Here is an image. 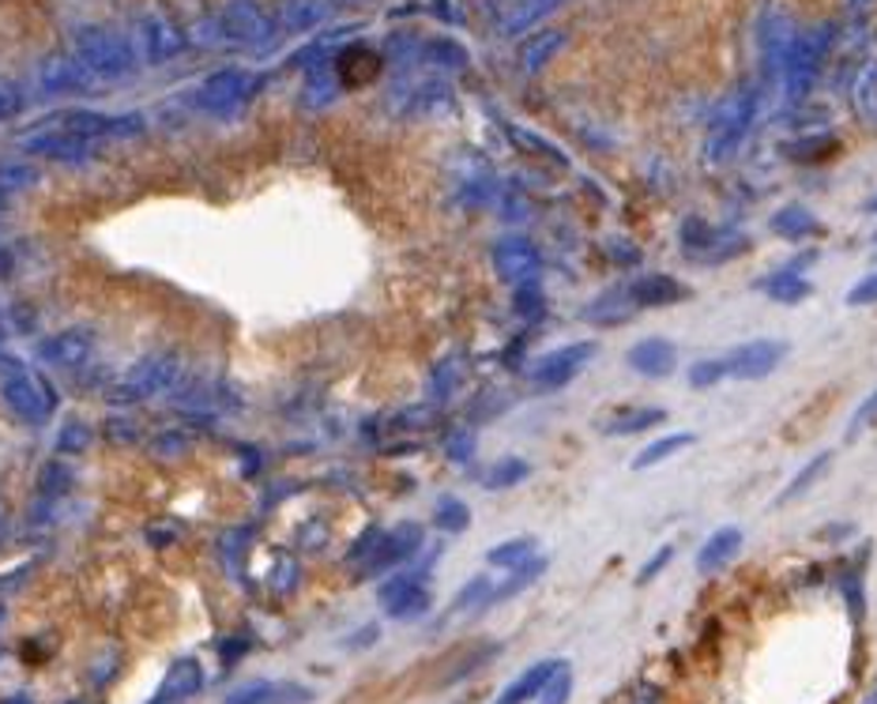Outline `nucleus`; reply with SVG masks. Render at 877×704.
Segmentation results:
<instances>
[{"label": "nucleus", "mask_w": 877, "mask_h": 704, "mask_svg": "<svg viewBox=\"0 0 877 704\" xmlns=\"http://www.w3.org/2000/svg\"><path fill=\"white\" fill-rule=\"evenodd\" d=\"M595 354V343L592 339H581V343H569V347H558V351L542 354L539 362L531 366V388L535 392H558V388H565L573 377H581V369L592 362Z\"/></svg>", "instance_id": "nucleus-4"}, {"label": "nucleus", "mask_w": 877, "mask_h": 704, "mask_svg": "<svg viewBox=\"0 0 877 704\" xmlns=\"http://www.w3.org/2000/svg\"><path fill=\"white\" fill-rule=\"evenodd\" d=\"M0 275H12V249L0 245Z\"/></svg>", "instance_id": "nucleus-53"}, {"label": "nucleus", "mask_w": 877, "mask_h": 704, "mask_svg": "<svg viewBox=\"0 0 877 704\" xmlns=\"http://www.w3.org/2000/svg\"><path fill=\"white\" fill-rule=\"evenodd\" d=\"M433 528L445 531V536H464L467 528H471V508L467 502H459V497H437V505H433Z\"/></svg>", "instance_id": "nucleus-26"}, {"label": "nucleus", "mask_w": 877, "mask_h": 704, "mask_svg": "<svg viewBox=\"0 0 877 704\" xmlns=\"http://www.w3.org/2000/svg\"><path fill=\"white\" fill-rule=\"evenodd\" d=\"M313 690L297 682H245L226 693L223 704H309Z\"/></svg>", "instance_id": "nucleus-13"}, {"label": "nucleus", "mask_w": 877, "mask_h": 704, "mask_svg": "<svg viewBox=\"0 0 877 704\" xmlns=\"http://www.w3.org/2000/svg\"><path fill=\"white\" fill-rule=\"evenodd\" d=\"M863 208H866V211H870V215H877V197H870V200H866V203H863Z\"/></svg>", "instance_id": "nucleus-55"}, {"label": "nucleus", "mask_w": 877, "mask_h": 704, "mask_svg": "<svg viewBox=\"0 0 877 704\" xmlns=\"http://www.w3.org/2000/svg\"><path fill=\"white\" fill-rule=\"evenodd\" d=\"M689 445H693V434H667V437L652 441V445H644L641 456L633 460V471H648V468H655V464L670 460V456L682 453V448H689Z\"/></svg>", "instance_id": "nucleus-29"}, {"label": "nucleus", "mask_w": 877, "mask_h": 704, "mask_svg": "<svg viewBox=\"0 0 877 704\" xmlns=\"http://www.w3.org/2000/svg\"><path fill=\"white\" fill-rule=\"evenodd\" d=\"M38 181V174H34L31 166H0V192H20V189H31V185Z\"/></svg>", "instance_id": "nucleus-41"}, {"label": "nucleus", "mask_w": 877, "mask_h": 704, "mask_svg": "<svg viewBox=\"0 0 877 704\" xmlns=\"http://www.w3.org/2000/svg\"><path fill=\"white\" fill-rule=\"evenodd\" d=\"M682 249L686 257L701 260V265H727V260L742 257L749 249V237L738 231H720V226L704 223V219H686Z\"/></svg>", "instance_id": "nucleus-3"}, {"label": "nucleus", "mask_w": 877, "mask_h": 704, "mask_svg": "<svg viewBox=\"0 0 877 704\" xmlns=\"http://www.w3.org/2000/svg\"><path fill=\"white\" fill-rule=\"evenodd\" d=\"M874 242H877V237H874Z\"/></svg>", "instance_id": "nucleus-61"}, {"label": "nucleus", "mask_w": 877, "mask_h": 704, "mask_svg": "<svg viewBox=\"0 0 877 704\" xmlns=\"http://www.w3.org/2000/svg\"><path fill=\"white\" fill-rule=\"evenodd\" d=\"M226 31H230V38L253 42V38H260V31H264V15L253 4H234L226 12Z\"/></svg>", "instance_id": "nucleus-32"}, {"label": "nucleus", "mask_w": 877, "mask_h": 704, "mask_svg": "<svg viewBox=\"0 0 877 704\" xmlns=\"http://www.w3.org/2000/svg\"><path fill=\"white\" fill-rule=\"evenodd\" d=\"M840 588H844V599H847V607H851V618H855V622H863V610H866L863 573H847L844 580H840Z\"/></svg>", "instance_id": "nucleus-42"}, {"label": "nucleus", "mask_w": 877, "mask_h": 704, "mask_svg": "<svg viewBox=\"0 0 877 704\" xmlns=\"http://www.w3.org/2000/svg\"><path fill=\"white\" fill-rule=\"evenodd\" d=\"M38 490L46 497H57V502H61V494L72 490V471H68L65 464H46V468H42V479H38Z\"/></svg>", "instance_id": "nucleus-37"}, {"label": "nucleus", "mask_w": 877, "mask_h": 704, "mask_svg": "<svg viewBox=\"0 0 877 704\" xmlns=\"http://www.w3.org/2000/svg\"><path fill=\"white\" fill-rule=\"evenodd\" d=\"M336 72H339V80H343L347 87H358V83H370L373 75L381 72V57L373 54L370 46H351L343 57H339Z\"/></svg>", "instance_id": "nucleus-20"}, {"label": "nucleus", "mask_w": 877, "mask_h": 704, "mask_svg": "<svg viewBox=\"0 0 877 704\" xmlns=\"http://www.w3.org/2000/svg\"><path fill=\"white\" fill-rule=\"evenodd\" d=\"M237 656H245V641H230V644H223V664H226V667L234 664Z\"/></svg>", "instance_id": "nucleus-51"}, {"label": "nucleus", "mask_w": 877, "mask_h": 704, "mask_svg": "<svg viewBox=\"0 0 877 704\" xmlns=\"http://www.w3.org/2000/svg\"><path fill=\"white\" fill-rule=\"evenodd\" d=\"M271 591H279V596H291V591L297 588V580H302V565L294 562V558H279L276 565H271Z\"/></svg>", "instance_id": "nucleus-36"}, {"label": "nucleus", "mask_w": 877, "mask_h": 704, "mask_svg": "<svg viewBox=\"0 0 877 704\" xmlns=\"http://www.w3.org/2000/svg\"><path fill=\"white\" fill-rule=\"evenodd\" d=\"M27 151L49 159V163H83V159L91 155L87 140H83V136H75V132L34 136V140H27Z\"/></svg>", "instance_id": "nucleus-17"}, {"label": "nucleus", "mask_w": 877, "mask_h": 704, "mask_svg": "<svg viewBox=\"0 0 877 704\" xmlns=\"http://www.w3.org/2000/svg\"><path fill=\"white\" fill-rule=\"evenodd\" d=\"M783 354H787V343L780 339H753V343H742L723 359L727 366V377L735 380H764L769 373L780 369Z\"/></svg>", "instance_id": "nucleus-7"}, {"label": "nucleus", "mask_w": 877, "mask_h": 704, "mask_svg": "<svg viewBox=\"0 0 877 704\" xmlns=\"http://www.w3.org/2000/svg\"><path fill=\"white\" fill-rule=\"evenodd\" d=\"M542 268V257L524 234H505L498 245H493V271H498L501 283L508 286H521L531 283Z\"/></svg>", "instance_id": "nucleus-6"}, {"label": "nucleus", "mask_w": 877, "mask_h": 704, "mask_svg": "<svg viewBox=\"0 0 877 704\" xmlns=\"http://www.w3.org/2000/svg\"><path fill=\"white\" fill-rule=\"evenodd\" d=\"M727 377V366H723V359H701L689 366V385L693 388H712L720 385V380Z\"/></svg>", "instance_id": "nucleus-39"}, {"label": "nucleus", "mask_w": 877, "mask_h": 704, "mask_svg": "<svg viewBox=\"0 0 877 704\" xmlns=\"http://www.w3.org/2000/svg\"><path fill=\"white\" fill-rule=\"evenodd\" d=\"M629 366L641 373V377L663 380V377H670V373H675L678 351H675V343H670V339H659V336L641 339V343L629 351Z\"/></svg>", "instance_id": "nucleus-14"}, {"label": "nucleus", "mask_w": 877, "mask_h": 704, "mask_svg": "<svg viewBox=\"0 0 877 704\" xmlns=\"http://www.w3.org/2000/svg\"><path fill=\"white\" fill-rule=\"evenodd\" d=\"M874 422H877V392L866 396V400L858 403V411L851 414V422L844 430V441H847V445H851V441H858V434H863V430H870Z\"/></svg>", "instance_id": "nucleus-40"}, {"label": "nucleus", "mask_w": 877, "mask_h": 704, "mask_svg": "<svg viewBox=\"0 0 877 704\" xmlns=\"http://www.w3.org/2000/svg\"><path fill=\"white\" fill-rule=\"evenodd\" d=\"M445 453H448V460H453V464H467L475 456V434H471V430H453V434H448Z\"/></svg>", "instance_id": "nucleus-43"}, {"label": "nucleus", "mask_w": 877, "mask_h": 704, "mask_svg": "<svg viewBox=\"0 0 877 704\" xmlns=\"http://www.w3.org/2000/svg\"><path fill=\"white\" fill-rule=\"evenodd\" d=\"M625 298L633 309H659V305H678L689 298V286L675 275H641L625 286Z\"/></svg>", "instance_id": "nucleus-11"}, {"label": "nucleus", "mask_w": 877, "mask_h": 704, "mask_svg": "<svg viewBox=\"0 0 877 704\" xmlns=\"http://www.w3.org/2000/svg\"><path fill=\"white\" fill-rule=\"evenodd\" d=\"M610 257H615V265H621V268L641 265V249H636V245H629V242H615V245H610Z\"/></svg>", "instance_id": "nucleus-50"}, {"label": "nucleus", "mask_w": 877, "mask_h": 704, "mask_svg": "<svg viewBox=\"0 0 877 704\" xmlns=\"http://www.w3.org/2000/svg\"><path fill=\"white\" fill-rule=\"evenodd\" d=\"M91 354H95V332H87V328H61L38 343V359L61 373L83 369Z\"/></svg>", "instance_id": "nucleus-8"}, {"label": "nucleus", "mask_w": 877, "mask_h": 704, "mask_svg": "<svg viewBox=\"0 0 877 704\" xmlns=\"http://www.w3.org/2000/svg\"><path fill=\"white\" fill-rule=\"evenodd\" d=\"M425 531L422 524H399L391 531L381 528H365L362 536L354 539V547L347 550V562L354 565L358 576H381L399 570L404 562H411L422 550Z\"/></svg>", "instance_id": "nucleus-1"}, {"label": "nucleus", "mask_w": 877, "mask_h": 704, "mask_svg": "<svg viewBox=\"0 0 877 704\" xmlns=\"http://www.w3.org/2000/svg\"><path fill=\"white\" fill-rule=\"evenodd\" d=\"M0 704H31L27 697H8V701H0Z\"/></svg>", "instance_id": "nucleus-57"}, {"label": "nucleus", "mask_w": 877, "mask_h": 704, "mask_svg": "<svg viewBox=\"0 0 877 704\" xmlns=\"http://www.w3.org/2000/svg\"><path fill=\"white\" fill-rule=\"evenodd\" d=\"M829 468H832V453H817L814 460L806 464V468L798 471L795 479H791L787 486L780 490V494H776V505H795L803 494H810V486H817V482L825 479V471H829Z\"/></svg>", "instance_id": "nucleus-21"}, {"label": "nucleus", "mask_w": 877, "mask_h": 704, "mask_svg": "<svg viewBox=\"0 0 877 704\" xmlns=\"http://www.w3.org/2000/svg\"><path fill=\"white\" fill-rule=\"evenodd\" d=\"M569 697H573V671H569V664H565L547 685H542V693L535 697V704H569Z\"/></svg>", "instance_id": "nucleus-38"}, {"label": "nucleus", "mask_w": 877, "mask_h": 704, "mask_svg": "<svg viewBox=\"0 0 877 704\" xmlns=\"http://www.w3.org/2000/svg\"><path fill=\"white\" fill-rule=\"evenodd\" d=\"M513 309H516V317H524V320H535L539 317L542 309H547V298H542V291H539V283H521L513 291Z\"/></svg>", "instance_id": "nucleus-35"}, {"label": "nucleus", "mask_w": 877, "mask_h": 704, "mask_svg": "<svg viewBox=\"0 0 877 704\" xmlns=\"http://www.w3.org/2000/svg\"><path fill=\"white\" fill-rule=\"evenodd\" d=\"M87 441H91L87 426H80V422H68L61 434H57V448H61V453H83V448H87Z\"/></svg>", "instance_id": "nucleus-44"}, {"label": "nucleus", "mask_w": 877, "mask_h": 704, "mask_svg": "<svg viewBox=\"0 0 877 704\" xmlns=\"http://www.w3.org/2000/svg\"><path fill=\"white\" fill-rule=\"evenodd\" d=\"M772 234L787 237V242H803V237H810L821 231V223H817L814 211H806L803 203H787V208H780L776 215L769 219Z\"/></svg>", "instance_id": "nucleus-18"}, {"label": "nucleus", "mask_w": 877, "mask_h": 704, "mask_svg": "<svg viewBox=\"0 0 877 704\" xmlns=\"http://www.w3.org/2000/svg\"><path fill=\"white\" fill-rule=\"evenodd\" d=\"M761 291L769 294L772 302L798 305V302H806V298H810V291H814V286L806 283L803 275H795V271H787V268H783V271H776V275H769V279H764V283H761Z\"/></svg>", "instance_id": "nucleus-24"}, {"label": "nucleus", "mask_w": 877, "mask_h": 704, "mask_svg": "<svg viewBox=\"0 0 877 704\" xmlns=\"http://www.w3.org/2000/svg\"><path fill=\"white\" fill-rule=\"evenodd\" d=\"M874 302H877V271H870L866 279H858V283L847 291V305H855V309L858 305H874Z\"/></svg>", "instance_id": "nucleus-45"}, {"label": "nucleus", "mask_w": 877, "mask_h": 704, "mask_svg": "<svg viewBox=\"0 0 877 704\" xmlns=\"http://www.w3.org/2000/svg\"><path fill=\"white\" fill-rule=\"evenodd\" d=\"M4 347H8V332L0 328V359H4Z\"/></svg>", "instance_id": "nucleus-56"}, {"label": "nucleus", "mask_w": 877, "mask_h": 704, "mask_svg": "<svg viewBox=\"0 0 877 704\" xmlns=\"http://www.w3.org/2000/svg\"><path fill=\"white\" fill-rule=\"evenodd\" d=\"M535 542L531 536H521V539H505V542H498V547H490L487 550V562L493 565V570H516V565H524L527 558H535Z\"/></svg>", "instance_id": "nucleus-28"}, {"label": "nucleus", "mask_w": 877, "mask_h": 704, "mask_svg": "<svg viewBox=\"0 0 877 704\" xmlns=\"http://www.w3.org/2000/svg\"><path fill=\"white\" fill-rule=\"evenodd\" d=\"M561 667H565V659H542V664H531L513 685H505V693H501L493 704H527V701H535L542 693V685H547L550 678L561 671Z\"/></svg>", "instance_id": "nucleus-15"}, {"label": "nucleus", "mask_w": 877, "mask_h": 704, "mask_svg": "<svg viewBox=\"0 0 877 704\" xmlns=\"http://www.w3.org/2000/svg\"><path fill=\"white\" fill-rule=\"evenodd\" d=\"M847 536H851V524H844V528H840V524L825 528V539H847Z\"/></svg>", "instance_id": "nucleus-54"}, {"label": "nucleus", "mask_w": 877, "mask_h": 704, "mask_svg": "<svg viewBox=\"0 0 877 704\" xmlns=\"http://www.w3.org/2000/svg\"><path fill=\"white\" fill-rule=\"evenodd\" d=\"M373 641H377V625H370V630L354 633V637L347 641V644H351V648H358V644H373Z\"/></svg>", "instance_id": "nucleus-52"}, {"label": "nucleus", "mask_w": 877, "mask_h": 704, "mask_svg": "<svg viewBox=\"0 0 877 704\" xmlns=\"http://www.w3.org/2000/svg\"><path fill=\"white\" fill-rule=\"evenodd\" d=\"M670 558H675V547H659V550H655V554H652V562L641 570V576H636V580H641V584L655 580V576H659V573L670 565Z\"/></svg>", "instance_id": "nucleus-48"}, {"label": "nucleus", "mask_w": 877, "mask_h": 704, "mask_svg": "<svg viewBox=\"0 0 877 704\" xmlns=\"http://www.w3.org/2000/svg\"><path fill=\"white\" fill-rule=\"evenodd\" d=\"M863 704H877V682H874V690H870V697H866Z\"/></svg>", "instance_id": "nucleus-58"}, {"label": "nucleus", "mask_w": 877, "mask_h": 704, "mask_svg": "<svg viewBox=\"0 0 877 704\" xmlns=\"http://www.w3.org/2000/svg\"><path fill=\"white\" fill-rule=\"evenodd\" d=\"M459 380H464V362L459 359H445L437 369H433V380H430V396L433 400H448V396L459 388Z\"/></svg>", "instance_id": "nucleus-33"}, {"label": "nucleus", "mask_w": 877, "mask_h": 704, "mask_svg": "<svg viewBox=\"0 0 877 704\" xmlns=\"http://www.w3.org/2000/svg\"><path fill=\"white\" fill-rule=\"evenodd\" d=\"M80 49H83V61H87L102 75H121V72H129V68H132L129 46H125V42L117 38V34H109V31H98V27L83 31L80 34Z\"/></svg>", "instance_id": "nucleus-10"}, {"label": "nucleus", "mask_w": 877, "mask_h": 704, "mask_svg": "<svg viewBox=\"0 0 877 704\" xmlns=\"http://www.w3.org/2000/svg\"><path fill=\"white\" fill-rule=\"evenodd\" d=\"M140 42L143 49H148L151 61H166V57H174L177 49H182V38H177V31L169 27L163 20H148L140 27Z\"/></svg>", "instance_id": "nucleus-25"}, {"label": "nucleus", "mask_w": 877, "mask_h": 704, "mask_svg": "<svg viewBox=\"0 0 877 704\" xmlns=\"http://www.w3.org/2000/svg\"><path fill=\"white\" fill-rule=\"evenodd\" d=\"M42 80H46L49 91H80V87H87V72H83L75 61H68V57H54V61L46 64V72H42Z\"/></svg>", "instance_id": "nucleus-30"}, {"label": "nucleus", "mask_w": 877, "mask_h": 704, "mask_svg": "<svg viewBox=\"0 0 877 704\" xmlns=\"http://www.w3.org/2000/svg\"><path fill=\"white\" fill-rule=\"evenodd\" d=\"M377 603L388 618H396V622H411V618H422L425 610H430L433 596L422 573H396L381 584Z\"/></svg>", "instance_id": "nucleus-5"}, {"label": "nucleus", "mask_w": 877, "mask_h": 704, "mask_svg": "<svg viewBox=\"0 0 877 704\" xmlns=\"http://www.w3.org/2000/svg\"><path fill=\"white\" fill-rule=\"evenodd\" d=\"M629 313H633V305H629L625 298V286H618V291H610V294H603V298H595L592 305L584 309V317L592 320V325H625L629 320Z\"/></svg>", "instance_id": "nucleus-23"}, {"label": "nucleus", "mask_w": 877, "mask_h": 704, "mask_svg": "<svg viewBox=\"0 0 877 704\" xmlns=\"http://www.w3.org/2000/svg\"><path fill=\"white\" fill-rule=\"evenodd\" d=\"M821 140V136H817ZM803 143V148H787V155L791 159H798V163H814V159H825L832 151V143Z\"/></svg>", "instance_id": "nucleus-49"}, {"label": "nucleus", "mask_w": 877, "mask_h": 704, "mask_svg": "<svg viewBox=\"0 0 877 704\" xmlns=\"http://www.w3.org/2000/svg\"><path fill=\"white\" fill-rule=\"evenodd\" d=\"M0 396H4L8 407H12L23 422H31V426H42V422L49 419V396L42 392V385L31 373L15 369V366L4 369L0 373Z\"/></svg>", "instance_id": "nucleus-9"}, {"label": "nucleus", "mask_w": 877, "mask_h": 704, "mask_svg": "<svg viewBox=\"0 0 877 704\" xmlns=\"http://www.w3.org/2000/svg\"><path fill=\"white\" fill-rule=\"evenodd\" d=\"M531 474V464L521 460V456H501L498 464H490L487 474H482V486L487 490H513Z\"/></svg>", "instance_id": "nucleus-27"}, {"label": "nucleus", "mask_w": 877, "mask_h": 704, "mask_svg": "<svg viewBox=\"0 0 877 704\" xmlns=\"http://www.w3.org/2000/svg\"><path fill=\"white\" fill-rule=\"evenodd\" d=\"M4 200H8V197H4V192H0V211H4V208H8V203H4Z\"/></svg>", "instance_id": "nucleus-59"}, {"label": "nucleus", "mask_w": 877, "mask_h": 704, "mask_svg": "<svg viewBox=\"0 0 877 704\" xmlns=\"http://www.w3.org/2000/svg\"><path fill=\"white\" fill-rule=\"evenodd\" d=\"M738 550H742V528H720V531H712L709 542L701 547V554H697V573H704V576L720 573L727 562H735Z\"/></svg>", "instance_id": "nucleus-16"}, {"label": "nucleus", "mask_w": 877, "mask_h": 704, "mask_svg": "<svg viewBox=\"0 0 877 704\" xmlns=\"http://www.w3.org/2000/svg\"><path fill=\"white\" fill-rule=\"evenodd\" d=\"M177 380H182V354H174V351L148 354V359H140L121 380H117L114 392H109V403L129 407V403L151 400V396L169 392Z\"/></svg>", "instance_id": "nucleus-2"}, {"label": "nucleus", "mask_w": 877, "mask_h": 704, "mask_svg": "<svg viewBox=\"0 0 877 704\" xmlns=\"http://www.w3.org/2000/svg\"><path fill=\"white\" fill-rule=\"evenodd\" d=\"M490 591H493V580L490 576H471V580L459 588V596L453 599V610H475V607H487L490 603Z\"/></svg>", "instance_id": "nucleus-34"}, {"label": "nucleus", "mask_w": 877, "mask_h": 704, "mask_svg": "<svg viewBox=\"0 0 877 704\" xmlns=\"http://www.w3.org/2000/svg\"><path fill=\"white\" fill-rule=\"evenodd\" d=\"M659 422H667V411L663 407H636V411H621L618 419H610L607 434L615 437H629V434H644V430H655Z\"/></svg>", "instance_id": "nucleus-22"}, {"label": "nucleus", "mask_w": 877, "mask_h": 704, "mask_svg": "<svg viewBox=\"0 0 877 704\" xmlns=\"http://www.w3.org/2000/svg\"><path fill=\"white\" fill-rule=\"evenodd\" d=\"M242 95V75L237 72H219L208 80V87H203V106L208 109H226L230 102H237Z\"/></svg>", "instance_id": "nucleus-31"}, {"label": "nucleus", "mask_w": 877, "mask_h": 704, "mask_svg": "<svg viewBox=\"0 0 877 704\" xmlns=\"http://www.w3.org/2000/svg\"><path fill=\"white\" fill-rule=\"evenodd\" d=\"M72 704H80V701H72Z\"/></svg>", "instance_id": "nucleus-60"}, {"label": "nucleus", "mask_w": 877, "mask_h": 704, "mask_svg": "<svg viewBox=\"0 0 877 704\" xmlns=\"http://www.w3.org/2000/svg\"><path fill=\"white\" fill-rule=\"evenodd\" d=\"M200 690H203V667L196 664L192 656H185V659H177V664H169L163 685H159L155 697H151L148 704H185V701H192Z\"/></svg>", "instance_id": "nucleus-12"}, {"label": "nucleus", "mask_w": 877, "mask_h": 704, "mask_svg": "<svg viewBox=\"0 0 877 704\" xmlns=\"http://www.w3.org/2000/svg\"><path fill=\"white\" fill-rule=\"evenodd\" d=\"M20 109H23L20 87H15L12 80H0V121H4V117H15Z\"/></svg>", "instance_id": "nucleus-46"}, {"label": "nucleus", "mask_w": 877, "mask_h": 704, "mask_svg": "<svg viewBox=\"0 0 877 704\" xmlns=\"http://www.w3.org/2000/svg\"><path fill=\"white\" fill-rule=\"evenodd\" d=\"M558 46H561V34H547V38H539L531 49H527V68H531V72H535V68L547 61V57H550Z\"/></svg>", "instance_id": "nucleus-47"}, {"label": "nucleus", "mask_w": 877, "mask_h": 704, "mask_svg": "<svg viewBox=\"0 0 877 704\" xmlns=\"http://www.w3.org/2000/svg\"><path fill=\"white\" fill-rule=\"evenodd\" d=\"M547 573V558H527L524 565H516V570H508V576L501 584H493V591H490V603L487 607H498V603H505V599H513V596H521V591L527 588V584H535L539 576Z\"/></svg>", "instance_id": "nucleus-19"}]
</instances>
